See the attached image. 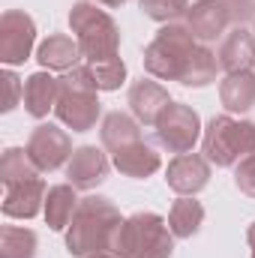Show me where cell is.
I'll return each mask as SVG.
<instances>
[{"label": "cell", "instance_id": "6da1fadb", "mask_svg": "<svg viewBox=\"0 0 255 258\" xmlns=\"http://www.w3.org/2000/svg\"><path fill=\"white\" fill-rule=\"evenodd\" d=\"M123 216L117 204L105 195H87L78 201V210L66 228V249L75 258H90L99 252H111L117 228Z\"/></svg>", "mask_w": 255, "mask_h": 258}, {"label": "cell", "instance_id": "7a4b0ae2", "mask_svg": "<svg viewBox=\"0 0 255 258\" xmlns=\"http://www.w3.org/2000/svg\"><path fill=\"white\" fill-rule=\"evenodd\" d=\"M69 27L78 39L81 57L87 63H99L120 54V27L117 21L93 0H78L69 9Z\"/></svg>", "mask_w": 255, "mask_h": 258}, {"label": "cell", "instance_id": "3957f363", "mask_svg": "<svg viewBox=\"0 0 255 258\" xmlns=\"http://www.w3.org/2000/svg\"><path fill=\"white\" fill-rule=\"evenodd\" d=\"M198 39L192 36L186 21H174V24H162L159 33L150 39V45L144 48V69L150 78L156 81H183L192 57L198 51Z\"/></svg>", "mask_w": 255, "mask_h": 258}, {"label": "cell", "instance_id": "277c9868", "mask_svg": "<svg viewBox=\"0 0 255 258\" xmlns=\"http://www.w3.org/2000/svg\"><path fill=\"white\" fill-rule=\"evenodd\" d=\"M174 234L168 222L153 210H138L123 219L117 228L111 252L117 258H171L174 252Z\"/></svg>", "mask_w": 255, "mask_h": 258}, {"label": "cell", "instance_id": "5b68a950", "mask_svg": "<svg viewBox=\"0 0 255 258\" xmlns=\"http://www.w3.org/2000/svg\"><path fill=\"white\" fill-rule=\"evenodd\" d=\"M54 114L72 132H90L96 126L102 105H99V87L93 81L90 66H75L60 75V96H57Z\"/></svg>", "mask_w": 255, "mask_h": 258}, {"label": "cell", "instance_id": "8992f818", "mask_svg": "<svg viewBox=\"0 0 255 258\" xmlns=\"http://www.w3.org/2000/svg\"><path fill=\"white\" fill-rule=\"evenodd\" d=\"M201 153L216 168H234L240 159L255 153V123L234 114L210 117L201 135Z\"/></svg>", "mask_w": 255, "mask_h": 258}, {"label": "cell", "instance_id": "52a82bcc", "mask_svg": "<svg viewBox=\"0 0 255 258\" xmlns=\"http://www.w3.org/2000/svg\"><path fill=\"white\" fill-rule=\"evenodd\" d=\"M153 129H156L159 147H165L168 153H189L198 144V138L204 135L198 111L186 102H171Z\"/></svg>", "mask_w": 255, "mask_h": 258}, {"label": "cell", "instance_id": "ba28073f", "mask_svg": "<svg viewBox=\"0 0 255 258\" xmlns=\"http://www.w3.org/2000/svg\"><path fill=\"white\" fill-rule=\"evenodd\" d=\"M36 45V24L24 9H6L0 15V60L9 66H21L30 60Z\"/></svg>", "mask_w": 255, "mask_h": 258}, {"label": "cell", "instance_id": "9c48e42d", "mask_svg": "<svg viewBox=\"0 0 255 258\" xmlns=\"http://www.w3.org/2000/svg\"><path fill=\"white\" fill-rule=\"evenodd\" d=\"M24 150H27V156L33 159V165L42 174L57 171L60 165H66L72 159V153H75L69 132L60 126H54V123H39V126L30 132Z\"/></svg>", "mask_w": 255, "mask_h": 258}, {"label": "cell", "instance_id": "30bf717a", "mask_svg": "<svg viewBox=\"0 0 255 258\" xmlns=\"http://www.w3.org/2000/svg\"><path fill=\"white\" fill-rule=\"evenodd\" d=\"M210 165L204 153H177L165 168V183L177 195H198L210 183Z\"/></svg>", "mask_w": 255, "mask_h": 258}, {"label": "cell", "instance_id": "8fae6325", "mask_svg": "<svg viewBox=\"0 0 255 258\" xmlns=\"http://www.w3.org/2000/svg\"><path fill=\"white\" fill-rule=\"evenodd\" d=\"M126 102H129L132 117H135L141 126H156L159 117L165 114V108H168L174 99L168 96V90H165L156 78H138V81H132V87H129Z\"/></svg>", "mask_w": 255, "mask_h": 258}, {"label": "cell", "instance_id": "7c38bea8", "mask_svg": "<svg viewBox=\"0 0 255 258\" xmlns=\"http://www.w3.org/2000/svg\"><path fill=\"white\" fill-rule=\"evenodd\" d=\"M108 168H111V162L102 153V147L81 144V147H75L72 159L66 162V177L75 189H96L99 183H105Z\"/></svg>", "mask_w": 255, "mask_h": 258}, {"label": "cell", "instance_id": "4fadbf2b", "mask_svg": "<svg viewBox=\"0 0 255 258\" xmlns=\"http://www.w3.org/2000/svg\"><path fill=\"white\" fill-rule=\"evenodd\" d=\"M186 27L192 30V36L198 42H213L219 36L228 33L231 27V12L222 0H198L192 3L189 12H186Z\"/></svg>", "mask_w": 255, "mask_h": 258}, {"label": "cell", "instance_id": "5bb4252c", "mask_svg": "<svg viewBox=\"0 0 255 258\" xmlns=\"http://www.w3.org/2000/svg\"><path fill=\"white\" fill-rule=\"evenodd\" d=\"M45 180L42 177H33V180H24V183H15V186H6L3 195V216L9 219H33L45 210Z\"/></svg>", "mask_w": 255, "mask_h": 258}, {"label": "cell", "instance_id": "9a60e30c", "mask_svg": "<svg viewBox=\"0 0 255 258\" xmlns=\"http://www.w3.org/2000/svg\"><path fill=\"white\" fill-rule=\"evenodd\" d=\"M111 165L123 174V177H132V180H144L150 174H156L162 168V156L153 144H147L144 138L129 144L123 150L111 153Z\"/></svg>", "mask_w": 255, "mask_h": 258}, {"label": "cell", "instance_id": "2e32d148", "mask_svg": "<svg viewBox=\"0 0 255 258\" xmlns=\"http://www.w3.org/2000/svg\"><path fill=\"white\" fill-rule=\"evenodd\" d=\"M57 96H60V78H54L48 69L33 72L24 81V111L36 120H45L57 108Z\"/></svg>", "mask_w": 255, "mask_h": 258}, {"label": "cell", "instance_id": "e0dca14e", "mask_svg": "<svg viewBox=\"0 0 255 258\" xmlns=\"http://www.w3.org/2000/svg\"><path fill=\"white\" fill-rule=\"evenodd\" d=\"M219 66L228 72H246L255 66V36L246 27H231L219 42Z\"/></svg>", "mask_w": 255, "mask_h": 258}, {"label": "cell", "instance_id": "ac0fdd59", "mask_svg": "<svg viewBox=\"0 0 255 258\" xmlns=\"http://www.w3.org/2000/svg\"><path fill=\"white\" fill-rule=\"evenodd\" d=\"M36 60L42 69L48 72H69L75 66H81V48H78V39L75 36H66V33H51L39 48H36Z\"/></svg>", "mask_w": 255, "mask_h": 258}, {"label": "cell", "instance_id": "d6986e66", "mask_svg": "<svg viewBox=\"0 0 255 258\" xmlns=\"http://www.w3.org/2000/svg\"><path fill=\"white\" fill-rule=\"evenodd\" d=\"M219 102L228 114H246L255 108V72H228L219 81Z\"/></svg>", "mask_w": 255, "mask_h": 258}, {"label": "cell", "instance_id": "ffe728a7", "mask_svg": "<svg viewBox=\"0 0 255 258\" xmlns=\"http://www.w3.org/2000/svg\"><path fill=\"white\" fill-rule=\"evenodd\" d=\"M99 141L108 153H117L129 144L141 141V123L126 114V111H111L102 117V126H99Z\"/></svg>", "mask_w": 255, "mask_h": 258}, {"label": "cell", "instance_id": "44dd1931", "mask_svg": "<svg viewBox=\"0 0 255 258\" xmlns=\"http://www.w3.org/2000/svg\"><path fill=\"white\" fill-rule=\"evenodd\" d=\"M78 201H81V198H78V192H75L72 183L48 186L42 216H45V222H48L51 231H66V228H69V222H72V216H75V210H78Z\"/></svg>", "mask_w": 255, "mask_h": 258}, {"label": "cell", "instance_id": "7402d4cb", "mask_svg": "<svg viewBox=\"0 0 255 258\" xmlns=\"http://www.w3.org/2000/svg\"><path fill=\"white\" fill-rule=\"evenodd\" d=\"M201 222H204V207L201 201H195V195H180L168 210V228L177 240H192L201 231Z\"/></svg>", "mask_w": 255, "mask_h": 258}, {"label": "cell", "instance_id": "603a6c76", "mask_svg": "<svg viewBox=\"0 0 255 258\" xmlns=\"http://www.w3.org/2000/svg\"><path fill=\"white\" fill-rule=\"evenodd\" d=\"M42 171L33 165V159L27 156L24 147H6L3 150V156H0V180H3V186H15V183L33 180Z\"/></svg>", "mask_w": 255, "mask_h": 258}, {"label": "cell", "instance_id": "cb8c5ba5", "mask_svg": "<svg viewBox=\"0 0 255 258\" xmlns=\"http://www.w3.org/2000/svg\"><path fill=\"white\" fill-rule=\"evenodd\" d=\"M36 249H39L36 231L18 228V225H3V231H0V252H3V258H36Z\"/></svg>", "mask_w": 255, "mask_h": 258}, {"label": "cell", "instance_id": "d4e9b609", "mask_svg": "<svg viewBox=\"0 0 255 258\" xmlns=\"http://www.w3.org/2000/svg\"><path fill=\"white\" fill-rule=\"evenodd\" d=\"M219 69H222V66H219L216 51H213V48H207V45L201 42L180 84H183V87H207V84H213V81H216V72H219Z\"/></svg>", "mask_w": 255, "mask_h": 258}, {"label": "cell", "instance_id": "484cf974", "mask_svg": "<svg viewBox=\"0 0 255 258\" xmlns=\"http://www.w3.org/2000/svg\"><path fill=\"white\" fill-rule=\"evenodd\" d=\"M87 66H90V72H93L96 87L105 90V93L120 90V84L126 81V63H123L120 54H117V57H108V60H99V63H87Z\"/></svg>", "mask_w": 255, "mask_h": 258}, {"label": "cell", "instance_id": "4316f807", "mask_svg": "<svg viewBox=\"0 0 255 258\" xmlns=\"http://www.w3.org/2000/svg\"><path fill=\"white\" fill-rule=\"evenodd\" d=\"M138 6L150 21L159 24H174L189 12V0H138Z\"/></svg>", "mask_w": 255, "mask_h": 258}, {"label": "cell", "instance_id": "83f0119b", "mask_svg": "<svg viewBox=\"0 0 255 258\" xmlns=\"http://www.w3.org/2000/svg\"><path fill=\"white\" fill-rule=\"evenodd\" d=\"M3 81V90H6V99H3V111H12L18 102H24V81L12 72V69H3L0 75Z\"/></svg>", "mask_w": 255, "mask_h": 258}, {"label": "cell", "instance_id": "f1b7e54d", "mask_svg": "<svg viewBox=\"0 0 255 258\" xmlns=\"http://www.w3.org/2000/svg\"><path fill=\"white\" fill-rule=\"evenodd\" d=\"M234 183H237V189L243 195L255 198V153L234 165Z\"/></svg>", "mask_w": 255, "mask_h": 258}, {"label": "cell", "instance_id": "f546056e", "mask_svg": "<svg viewBox=\"0 0 255 258\" xmlns=\"http://www.w3.org/2000/svg\"><path fill=\"white\" fill-rule=\"evenodd\" d=\"M231 12V24L234 27H246L249 21H255V0H222Z\"/></svg>", "mask_w": 255, "mask_h": 258}, {"label": "cell", "instance_id": "4dcf8cb0", "mask_svg": "<svg viewBox=\"0 0 255 258\" xmlns=\"http://www.w3.org/2000/svg\"><path fill=\"white\" fill-rule=\"evenodd\" d=\"M93 3H99V6H108V9H117V6H123L129 0H93Z\"/></svg>", "mask_w": 255, "mask_h": 258}, {"label": "cell", "instance_id": "1f68e13d", "mask_svg": "<svg viewBox=\"0 0 255 258\" xmlns=\"http://www.w3.org/2000/svg\"><path fill=\"white\" fill-rule=\"evenodd\" d=\"M246 240H249V246L255 249V222L249 225V228H246Z\"/></svg>", "mask_w": 255, "mask_h": 258}, {"label": "cell", "instance_id": "d6a6232c", "mask_svg": "<svg viewBox=\"0 0 255 258\" xmlns=\"http://www.w3.org/2000/svg\"><path fill=\"white\" fill-rule=\"evenodd\" d=\"M90 258H117L114 252H99V255H90Z\"/></svg>", "mask_w": 255, "mask_h": 258}, {"label": "cell", "instance_id": "836d02e7", "mask_svg": "<svg viewBox=\"0 0 255 258\" xmlns=\"http://www.w3.org/2000/svg\"><path fill=\"white\" fill-rule=\"evenodd\" d=\"M252 24H255V21H252ZM252 36H255V27H252Z\"/></svg>", "mask_w": 255, "mask_h": 258}]
</instances>
